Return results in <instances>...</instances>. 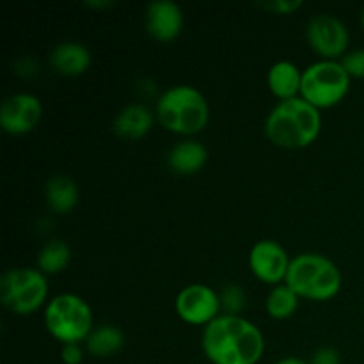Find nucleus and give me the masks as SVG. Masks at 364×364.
Returning a JSON list of instances; mask_svg holds the SVG:
<instances>
[{
    "instance_id": "f257e3e1",
    "label": "nucleus",
    "mask_w": 364,
    "mask_h": 364,
    "mask_svg": "<svg viewBox=\"0 0 364 364\" xmlns=\"http://www.w3.org/2000/svg\"><path fill=\"white\" fill-rule=\"evenodd\" d=\"M203 350L213 364H256L265 340L262 331L240 315H220L203 331Z\"/></svg>"
},
{
    "instance_id": "f03ea898",
    "label": "nucleus",
    "mask_w": 364,
    "mask_h": 364,
    "mask_svg": "<svg viewBox=\"0 0 364 364\" xmlns=\"http://www.w3.org/2000/svg\"><path fill=\"white\" fill-rule=\"evenodd\" d=\"M322 128L320 110L301 96L279 102L265 119V135L284 149H302L316 141Z\"/></svg>"
},
{
    "instance_id": "7ed1b4c3",
    "label": "nucleus",
    "mask_w": 364,
    "mask_h": 364,
    "mask_svg": "<svg viewBox=\"0 0 364 364\" xmlns=\"http://www.w3.org/2000/svg\"><path fill=\"white\" fill-rule=\"evenodd\" d=\"M156 121L178 135H196L208 124L205 96L192 85H174L156 100Z\"/></svg>"
},
{
    "instance_id": "20e7f679",
    "label": "nucleus",
    "mask_w": 364,
    "mask_h": 364,
    "mask_svg": "<svg viewBox=\"0 0 364 364\" xmlns=\"http://www.w3.org/2000/svg\"><path fill=\"white\" fill-rule=\"evenodd\" d=\"M284 283L302 299L331 301L341 290V272L329 258L304 252L291 259Z\"/></svg>"
},
{
    "instance_id": "39448f33",
    "label": "nucleus",
    "mask_w": 364,
    "mask_h": 364,
    "mask_svg": "<svg viewBox=\"0 0 364 364\" xmlns=\"http://www.w3.org/2000/svg\"><path fill=\"white\" fill-rule=\"evenodd\" d=\"M48 333L63 345L80 343L92 331V313L87 302L75 294H60L45 308Z\"/></svg>"
},
{
    "instance_id": "423d86ee",
    "label": "nucleus",
    "mask_w": 364,
    "mask_h": 364,
    "mask_svg": "<svg viewBox=\"0 0 364 364\" xmlns=\"http://www.w3.org/2000/svg\"><path fill=\"white\" fill-rule=\"evenodd\" d=\"M350 80L341 63L318 60L302 71L301 98L318 110L331 109L347 96Z\"/></svg>"
},
{
    "instance_id": "0eeeda50",
    "label": "nucleus",
    "mask_w": 364,
    "mask_h": 364,
    "mask_svg": "<svg viewBox=\"0 0 364 364\" xmlns=\"http://www.w3.org/2000/svg\"><path fill=\"white\" fill-rule=\"evenodd\" d=\"M48 295V281L39 269H11L0 279V301L14 315H32Z\"/></svg>"
},
{
    "instance_id": "6e6552de",
    "label": "nucleus",
    "mask_w": 364,
    "mask_h": 364,
    "mask_svg": "<svg viewBox=\"0 0 364 364\" xmlns=\"http://www.w3.org/2000/svg\"><path fill=\"white\" fill-rule=\"evenodd\" d=\"M306 38L313 52L323 60H334L343 55L348 46V31L340 18L333 14H316L306 25Z\"/></svg>"
},
{
    "instance_id": "1a4fd4ad",
    "label": "nucleus",
    "mask_w": 364,
    "mask_h": 364,
    "mask_svg": "<svg viewBox=\"0 0 364 364\" xmlns=\"http://www.w3.org/2000/svg\"><path fill=\"white\" fill-rule=\"evenodd\" d=\"M220 297L206 284H188L176 297L178 316L191 326L206 327L220 316Z\"/></svg>"
},
{
    "instance_id": "9d476101",
    "label": "nucleus",
    "mask_w": 364,
    "mask_h": 364,
    "mask_svg": "<svg viewBox=\"0 0 364 364\" xmlns=\"http://www.w3.org/2000/svg\"><path fill=\"white\" fill-rule=\"evenodd\" d=\"M43 117V105L38 96L16 92L4 100L0 107V127L9 135H25L34 130Z\"/></svg>"
},
{
    "instance_id": "9b49d317",
    "label": "nucleus",
    "mask_w": 364,
    "mask_h": 364,
    "mask_svg": "<svg viewBox=\"0 0 364 364\" xmlns=\"http://www.w3.org/2000/svg\"><path fill=\"white\" fill-rule=\"evenodd\" d=\"M290 263L287 249L276 240L256 242L249 252L251 272L263 283L279 284L281 281H287Z\"/></svg>"
},
{
    "instance_id": "f8f14e48",
    "label": "nucleus",
    "mask_w": 364,
    "mask_h": 364,
    "mask_svg": "<svg viewBox=\"0 0 364 364\" xmlns=\"http://www.w3.org/2000/svg\"><path fill=\"white\" fill-rule=\"evenodd\" d=\"M146 31L160 43H171L183 31V13L171 0H156L146 9Z\"/></svg>"
},
{
    "instance_id": "ddd939ff",
    "label": "nucleus",
    "mask_w": 364,
    "mask_h": 364,
    "mask_svg": "<svg viewBox=\"0 0 364 364\" xmlns=\"http://www.w3.org/2000/svg\"><path fill=\"white\" fill-rule=\"evenodd\" d=\"M153 123H155V114L148 107L132 103L124 107L114 119V134L124 141H139L149 134Z\"/></svg>"
},
{
    "instance_id": "4468645a",
    "label": "nucleus",
    "mask_w": 364,
    "mask_h": 364,
    "mask_svg": "<svg viewBox=\"0 0 364 364\" xmlns=\"http://www.w3.org/2000/svg\"><path fill=\"white\" fill-rule=\"evenodd\" d=\"M50 64L63 77H80L91 66V53L80 43H60L50 53Z\"/></svg>"
},
{
    "instance_id": "2eb2a0df",
    "label": "nucleus",
    "mask_w": 364,
    "mask_h": 364,
    "mask_svg": "<svg viewBox=\"0 0 364 364\" xmlns=\"http://www.w3.org/2000/svg\"><path fill=\"white\" fill-rule=\"evenodd\" d=\"M208 160V151L205 146L198 141L178 142L169 153H167V166L173 173L191 176L199 173Z\"/></svg>"
},
{
    "instance_id": "dca6fc26",
    "label": "nucleus",
    "mask_w": 364,
    "mask_h": 364,
    "mask_svg": "<svg viewBox=\"0 0 364 364\" xmlns=\"http://www.w3.org/2000/svg\"><path fill=\"white\" fill-rule=\"evenodd\" d=\"M270 92L281 102L301 96L302 71L290 60H279L274 64L267 77Z\"/></svg>"
},
{
    "instance_id": "f3484780",
    "label": "nucleus",
    "mask_w": 364,
    "mask_h": 364,
    "mask_svg": "<svg viewBox=\"0 0 364 364\" xmlns=\"http://www.w3.org/2000/svg\"><path fill=\"white\" fill-rule=\"evenodd\" d=\"M45 198L52 212L66 215L77 206L78 187L71 178L52 176L45 185Z\"/></svg>"
},
{
    "instance_id": "a211bd4d",
    "label": "nucleus",
    "mask_w": 364,
    "mask_h": 364,
    "mask_svg": "<svg viewBox=\"0 0 364 364\" xmlns=\"http://www.w3.org/2000/svg\"><path fill=\"white\" fill-rule=\"evenodd\" d=\"M124 336L117 327L109 326H100L91 331V334L85 340V347L87 352L95 358H110V355L117 354L123 348Z\"/></svg>"
},
{
    "instance_id": "6ab92c4d",
    "label": "nucleus",
    "mask_w": 364,
    "mask_h": 364,
    "mask_svg": "<svg viewBox=\"0 0 364 364\" xmlns=\"http://www.w3.org/2000/svg\"><path fill=\"white\" fill-rule=\"evenodd\" d=\"M71 249L66 242L52 240L39 251L38 255V269L45 276L48 274H59L70 265Z\"/></svg>"
},
{
    "instance_id": "aec40b11",
    "label": "nucleus",
    "mask_w": 364,
    "mask_h": 364,
    "mask_svg": "<svg viewBox=\"0 0 364 364\" xmlns=\"http://www.w3.org/2000/svg\"><path fill=\"white\" fill-rule=\"evenodd\" d=\"M299 299L301 297H299L287 283L277 284V287L272 288L269 297H267V313L276 320L290 318V316L297 311Z\"/></svg>"
},
{
    "instance_id": "412c9836",
    "label": "nucleus",
    "mask_w": 364,
    "mask_h": 364,
    "mask_svg": "<svg viewBox=\"0 0 364 364\" xmlns=\"http://www.w3.org/2000/svg\"><path fill=\"white\" fill-rule=\"evenodd\" d=\"M244 290L237 284H230L224 288L223 295H220V304L226 309V315H237L244 309Z\"/></svg>"
},
{
    "instance_id": "4be33fe9",
    "label": "nucleus",
    "mask_w": 364,
    "mask_h": 364,
    "mask_svg": "<svg viewBox=\"0 0 364 364\" xmlns=\"http://www.w3.org/2000/svg\"><path fill=\"white\" fill-rule=\"evenodd\" d=\"M341 66L350 78H364V50H354L341 57Z\"/></svg>"
},
{
    "instance_id": "5701e85b",
    "label": "nucleus",
    "mask_w": 364,
    "mask_h": 364,
    "mask_svg": "<svg viewBox=\"0 0 364 364\" xmlns=\"http://www.w3.org/2000/svg\"><path fill=\"white\" fill-rule=\"evenodd\" d=\"M256 6L269 11V13L284 14V16H288V14H294L295 11L301 9L302 2L301 0H262V2H258Z\"/></svg>"
},
{
    "instance_id": "b1692460",
    "label": "nucleus",
    "mask_w": 364,
    "mask_h": 364,
    "mask_svg": "<svg viewBox=\"0 0 364 364\" xmlns=\"http://www.w3.org/2000/svg\"><path fill=\"white\" fill-rule=\"evenodd\" d=\"M309 364H341V355L336 348L322 347L313 354Z\"/></svg>"
},
{
    "instance_id": "393cba45",
    "label": "nucleus",
    "mask_w": 364,
    "mask_h": 364,
    "mask_svg": "<svg viewBox=\"0 0 364 364\" xmlns=\"http://www.w3.org/2000/svg\"><path fill=\"white\" fill-rule=\"evenodd\" d=\"M60 358H63L64 364H82V361H84V350H82L80 343L64 345Z\"/></svg>"
},
{
    "instance_id": "a878e982",
    "label": "nucleus",
    "mask_w": 364,
    "mask_h": 364,
    "mask_svg": "<svg viewBox=\"0 0 364 364\" xmlns=\"http://www.w3.org/2000/svg\"><path fill=\"white\" fill-rule=\"evenodd\" d=\"M85 6L96 7V9H105V7H112V2H96V0H91V2H85Z\"/></svg>"
},
{
    "instance_id": "bb28decb",
    "label": "nucleus",
    "mask_w": 364,
    "mask_h": 364,
    "mask_svg": "<svg viewBox=\"0 0 364 364\" xmlns=\"http://www.w3.org/2000/svg\"><path fill=\"white\" fill-rule=\"evenodd\" d=\"M277 364H309V363L302 361V359H297V358H287V359H281Z\"/></svg>"
},
{
    "instance_id": "cd10ccee",
    "label": "nucleus",
    "mask_w": 364,
    "mask_h": 364,
    "mask_svg": "<svg viewBox=\"0 0 364 364\" xmlns=\"http://www.w3.org/2000/svg\"><path fill=\"white\" fill-rule=\"evenodd\" d=\"M361 25H363V28H364V9H363V13H361Z\"/></svg>"
}]
</instances>
